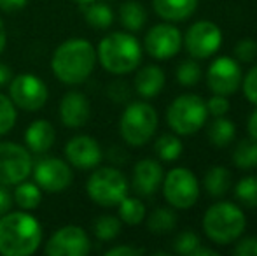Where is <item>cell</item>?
Segmentation results:
<instances>
[{
    "label": "cell",
    "instance_id": "8d00e7d4",
    "mask_svg": "<svg viewBox=\"0 0 257 256\" xmlns=\"http://www.w3.org/2000/svg\"><path fill=\"white\" fill-rule=\"evenodd\" d=\"M206 111L208 114H212L213 118H219V116H226L229 113V100L222 95H215L210 100H206Z\"/></svg>",
    "mask_w": 257,
    "mask_h": 256
},
{
    "label": "cell",
    "instance_id": "f546056e",
    "mask_svg": "<svg viewBox=\"0 0 257 256\" xmlns=\"http://www.w3.org/2000/svg\"><path fill=\"white\" fill-rule=\"evenodd\" d=\"M154 151L158 154L159 160L163 161H175L179 160V156L182 154L184 146L180 142L179 137L170 135V133H165V135L158 137L154 144Z\"/></svg>",
    "mask_w": 257,
    "mask_h": 256
},
{
    "label": "cell",
    "instance_id": "d4e9b609",
    "mask_svg": "<svg viewBox=\"0 0 257 256\" xmlns=\"http://www.w3.org/2000/svg\"><path fill=\"white\" fill-rule=\"evenodd\" d=\"M231 172L226 167H212L205 176V190L212 197H224L229 192Z\"/></svg>",
    "mask_w": 257,
    "mask_h": 256
},
{
    "label": "cell",
    "instance_id": "7dc6e473",
    "mask_svg": "<svg viewBox=\"0 0 257 256\" xmlns=\"http://www.w3.org/2000/svg\"><path fill=\"white\" fill-rule=\"evenodd\" d=\"M6 42H7V34H6V25H4L2 18H0V53L4 51L6 48Z\"/></svg>",
    "mask_w": 257,
    "mask_h": 256
},
{
    "label": "cell",
    "instance_id": "e575fe53",
    "mask_svg": "<svg viewBox=\"0 0 257 256\" xmlns=\"http://www.w3.org/2000/svg\"><path fill=\"white\" fill-rule=\"evenodd\" d=\"M200 244H201L200 237H198L194 232H191V230H186V232H180L179 235L173 239L172 249H173V253L191 256L193 254V251L196 249Z\"/></svg>",
    "mask_w": 257,
    "mask_h": 256
},
{
    "label": "cell",
    "instance_id": "30bf717a",
    "mask_svg": "<svg viewBox=\"0 0 257 256\" xmlns=\"http://www.w3.org/2000/svg\"><path fill=\"white\" fill-rule=\"evenodd\" d=\"M34 163L27 147L14 142H0V185L13 186L25 181Z\"/></svg>",
    "mask_w": 257,
    "mask_h": 256
},
{
    "label": "cell",
    "instance_id": "f35d334b",
    "mask_svg": "<svg viewBox=\"0 0 257 256\" xmlns=\"http://www.w3.org/2000/svg\"><path fill=\"white\" fill-rule=\"evenodd\" d=\"M234 256H257V237H245L233 247Z\"/></svg>",
    "mask_w": 257,
    "mask_h": 256
},
{
    "label": "cell",
    "instance_id": "1f68e13d",
    "mask_svg": "<svg viewBox=\"0 0 257 256\" xmlns=\"http://www.w3.org/2000/svg\"><path fill=\"white\" fill-rule=\"evenodd\" d=\"M234 195L247 207H257V176H247L240 179L234 188Z\"/></svg>",
    "mask_w": 257,
    "mask_h": 256
},
{
    "label": "cell",
    "instance_id": "6da1fadb",
    "mask_svg": "<svg viewBox=\"0 0 257 256\" xmlns=\"http://www.w3.org/2000/svg\"><path fill=\"white\" fill-rule=\"evenodd\" d=\"M96 65V51L86 39H68L53 53L51 68L65 84H81L91 75Z\"/></svg>",
    "mask_w": 257,
    "mask_h": 256
},
{
    "label": "cell",
    "instance_id": "484cf974",
    "mask_svg": "<svg viewBox=\"0 0 257 256\" xmlns=\"http://www.w3.org/2000/svg\"><path fill=\"white\" fill-rule=\"evenodd\" d=\"M84 9V20L91 25L93 28H108L114 23V13L107 4H98V2H89L82 4Z\"/></svg>",
    "mask_w": 257,
    "mask_h": 256
},
{
    "label": "cell",
    "instance_id": "603a6c76",
    "mask_svg": "<svg viewBox=\"0 0 257 256\" xmlns=\"http://www.w3.org/2000/svg\"><path fill=\"white\" fill-rule=\"evenodd\" d=\"M234 135H236V125L224 116L215 118L208 128V139L215 147H227L234 140Z\"/></svg>",
    "mask_w": 257,
    "mask_h": 256
},
{
    "label": "cell",
    "instance_id": "836d02e7",
    "mask_svg": "<svg viewBox=\"0 0 257 256\" xmlns=\"http://www.w3.org/2000/svg\"><path fill=\"white\" fill-rule=\"evenodd\" d=\"M16 125V106L9 97L0 93V135L9 133Z\"/></svg>",
    "mask_w": 257,
    "mask_h": 256
},
{
    "label": "cell",
    "instance_id": "9a60e30c",
    "mask_svg": "<svg viewBox=\"0 0 257 256\" xmlns=\"http://www.w3.org/2000/svg\"><path fill=\"white\" fill-rule=\"evenodd\" d=\"M144 48L156 60L173 58L182 49V34L170 23L156 25L146 34Z\"/></svg>",
    "mask_w": 257,
    "mask_h": 256
},
{
    "label": "cell",
    "instance_id": "7c38bea8",
    "mask_svg": "<svg viewBox=\"0 0 257 256\" xmlns=\"http://www.w3.org/2000/svg\"><path fill=\"white\" fill-rule=\"evenodd\" d=\"M32 168H34V179L37 186L49 193L65 192L74 181L70 165L56 156L41 158Z\"/></svg>",
    "mask_w": 257,
    "mask_h": 256
},
{
    "label": "cell",
    "instance_id": "c3c4849f",
    "mask_svg": "<svg viewBox=\"0 0 257 256\" xmlns=\"http://www.w3.org/2000/svg\"><path fill=\"white\" fill-rule=\"evenodd\" d=\"M77 4H89V2H95V0H74Z\"/></svg>",
    "mask_w": 257,
    "mask_h": 256
},
{
    "label": "cell",
    "instance_id": "8992f818",
    "mask_svg": "<svg viewBox=\"0 0 257 256\" xmlns=\"http://www.w3.org/2000/svg\"><path fill=\"white\" fill-rule=\"evenodd\" d=\"M158 130V113L147 102H132L119 121V132L126 144L140 147L147 144Z\"/></svg>",
    "mask_w": 257,
    "mask_h": 256
},
{
    "label": "cell",
    "instance_id": "ac0fdd59",
    "mask_svg": "<svg viewBox=\"0 0 257 256\" xmlns=\"http://www.w3.org/2000/svg\"><path fill=\"white\" fill-rule=\"evenodd\" d=\"M133 190L139 195L149 197L156 193L163 183V167L159 161L144 158L133 168Z\"/></svg>",
    "mask_w": 257,
    "mask_h": 256
},
{
    "label": "cell",
    "instance_id": "cb8c5ba5",
    "mask_svg": "<svg viewBox=\"0 0 257 256\" xmlns=\"http://www.w3.org/2000/svg\"><path fill=\"white\" fill-rule=\"evenodd\" d=\"M177 225V214L175 211L168 207H158L154 209L149 214V219H147V230L151 233H156V235H165V233H170Z\"/></svg>",
    "mask_w": 257,
    "mask_h": 256
},
{
    "label": "cell",
    "instance_id": "d590c367",
    "mask_svg": "<svg viewBox=\"0 0 257 256\" xmlns=\"http://www.w3.org/2000/svg\"><path fill=\"white\" fill-rule=\"evenodd\" d=\"M234 56L240 62L250 63L257 58V42L254 39H241L234 46Z\"/></svg>",
    "mask_w": 257,
    "mask_h": 256
},
{
    "label": "cell",
    "instance_id": "ba28073f",
    "mask_svg": "<svg viewBox=\"0 0 257 256\" xmlns=\"http://www.w3.org/2000/svg\"><path fill=\"white\" fill-rule=\"evenodd\" d=\"M163 195L172 207L189 209L200 198V183L189 168H172L163 179Z\"/></svg>",
    "mask_w": 257,
    "mask_h": 256
},
{
    "label": "cell",
    "instance_id": "ab89813d",
    "mask_svg": "<svg viewBox=\"0 0 257 256\" xmlns=\"http://www.w3.org/2000/svg\"><path fill=\"white\" fill-rule=\"evenodd\" d=\"M108 95H110V99L115 100V102H119V104L124 102L130 97L128 84H126V82H114V84H110V88H108Z\"/></svg>",
    "mask_w": 257,
    "mask_h": 256
},
{
    "label": "cell",
    "instance_id": "4fadbf2b",
    "mask_svg": "<svg viewBox=\"0 0 257 256\" xmlns=\"http://www.w3.org/2000/svg\"><path fill=\"white\" fill-rule=\"evenodd\" d=\"M241 81H243V75H241L240 63L229 56L215 58L206 70V84L215 95H233L241 86Z\"/></svg>",
    "mask_w": 257,
    "mask_h": 256
},
{
    "label": "cell",
    "instance_id": "3957f363",
    "mask_svg": "<svg viewBox=\"0 0 257 256\" xmlns=\"http://www.w3.org/2000/svg\"><path fill=\"white\" fill-rule=\"evenodd\" d=\"M96 56L102 67L110 74H128L140 65L142 46L135 35L114 32L100 41Z\"/></svg>",
    "mask_w": 257,
    "mask_h": 256
},
{
    "label": "cell",
    "instance_id": "f6af8a7d",
    "mask_svg": "<svg viewBox=\"0 0 257 256\" xmlns=\"http://www.w3.org/2000/svg\"><path fill=\"white\" fill-rule=\"evenodd\" d=\"M248 133L254 140H257V111L252 113V116L248 118Z\"/></svg>",
    "mask_w": 257,
    "mask_h": 256
},
{
    "label": "cell",
    "instance_id": "ffe728a7",
    "mask_svg": "<svg viewBox=\"0 0 257 256\" xmlns=\"http://www.w3.org/2000/svg\"><path fill=\"white\" fill-rule=\"evenodd\" d=\"M153 7L165 21H186L196 11L198 0H153Z\"/></svg>",
    "mask_w": 257,
    "mask_h": 256
},
{
    "label": "cell",
    "instance_id": "2e32d148",
    "mask_svg": "<svg viewBox=\"0 0 257 256\" xmlns=\"http://www.w3.org/2000/svg\"><path fill=\"white\" fill-rule=\"evenodd\" d=\"M65 156L68 163H72L75 168H95L100 165L103 154L98 140L89 135H75L65 146Z\"/></svg>",
    "mask_w": 257,
    "mask_h": 256
},
{
    "label": "cell",
    "instance_id": "ee69618b",
    "mask_svg": "<svg viewBox=\"0 0 257 256\" xmlns=\"http://www.w3.org/2000/svg\"><path fill=\"white\" fill-rule=\"evenodd\" d=\"M11 79H13V72H11V68L7 67L6 63H0V86L9 84Z\"/></svg>",
    "mask_w": 257,
    "mask_h": 256
},
{
    "label": "cell",
    "instance_id": "44dd1931",
    "mask_svg": "<svg viewBox=\"0 0 257 256\" xmlns=\"http://www.w3.org/2000/svg\"><path fill=\"white\" fill-rule=\"evenodd\" d=\"M165 72L159 68L158 65H147L142 70H139L135 77V90L140 97L144 99H153V97L159 95L165 86Z\"/></svg>",
    "mask_w": 257,
    "mask_h": 256
},
{
    "label": "cell",
    "instance_id": "52a82bcc",
    "mask_svg": "<svg viewBox=\"0 0 257 256\" xmlns=\"http://www.w3.org/2000/svg\"><path fill=\"white\" fill-rule=\"evenodd\" d=\"M86 192L95 204L102 207H114L128 195V181L117 168L102 167L89 176Z\"/></svg>",
    "mask_w": 257,
    "mask_h": 256
},
{
    "label": "cell",
    "instance_id": "b9f144b4",
    "mask_svg": "<svg viewBox=\"0 0 257 256\" xmlns=\"http://www.w3.org/2000/svg\"><path fill=\"white\" fill-rule=\"evenodd\" d=\"M11 205H13V195L7 192L6 186L0 185V216H4L6 212H9Z\"/></svg>",
    "mask_w": 257,
    "mask_h": 256
},
{
    "label": "cell",
    "instance_id": "74e56055",
    "mask_svg": "<svg viewBox=\"0 0 257 256\" xmlns=\"http://www.w3.org/2000/svg\"><path fill=\"white\" fill-rule=\"evenodd\" d=\"M243 93L250 104L257 107V65L247 72L243 79Z\"/></svg>",
    "mask_w": 257,
    "mask_h": 256
},
{
    "label": "cell",
    "instance_id": "bcb514c9",
    "mask_svg": "<svg viewBox=\"0 0 257 256\" xmlns=\"http://www.w3.org/2000/svg\"><path fill=\"white\" fill-rule=\"evenodd\" d=\"M191 256H217V253L213 249H210V247H203L200 244V246L193 251V254H191Z\"/></svg>",
    "mask_w": 257,
    "mask_h": 256
},
{
    "label": "cell",
    "instance_id": "9c48e42d",
    "mask_svg": "<svg viewBox=\"0 0 257 256\" xmlns=\"http://www.w3.org/2000/svg\"><path fill=\"white\" fill-rule=\"evenodd\" d=\"M48 86L41 77L35 74H18L9 82V99L20 109L25 111H39L48 102Z\"/></svg>",
    "mask_w": 257,
    "mask_h": 256
},
{
    "label": "cell",
    "instance_id": "277c9868",
    "mask_svg": "<svg viewBox=\"0 0 257 256\" xmlns=\"http://www.w3.org/2000/svg\"><path fill=\"white\" fill-rule=\"evenodd\" d=\"M247 226V218L236 204L217 202L206 209L203 230L212 242L226 246L238 239Z\"/></svg>",
    "mask_w": 257,
    "mask_h": 256
},
{
    "label": "cell",
    "instance_id": "83f0119b",
    "mask_svg": "<svg viewBox=\"0 0 257 256\" xmlns=\"http://www.w3.org/2000/svg\"><path fill=\"white\" fill-rule=\"evenodd\" d=\"M233 163L243 170L257 167V140L252 137L240 140L233 151Z\"/></svg>",
    "mask_w": 257,
    "mask_h": 256
},
{
    "label": "cell",
    "instance_id": "d6986e66",
    "mask_svg": "<svg viewBox=\"0 0 257 256\" xmlns=\"http://www.w3.org/2000/svg\"><path fill=\"white\" fill-rule=\"evenodd\" d=\"M54 140H56V132L48 120H35L34 123L28 125L25 132V144L32 153H46L53 147Z\"/></svg>",
    "mask_w": 257,
    "mask_h": 256
},
{
    "label": "cell",
    "instance_id": "7402d4cb",
    "mask_svg": "<svg viewBox=\"0 0 257 256\" xmlns=\"http://www.w3.org/2000/svg\"><path fill=\"white\" fill-rule=\"evenodd\" d=\"M119 20H121L122 27L130 32H139L144 28L147 21L146 7L139 2V0H128L121 6L119 9Z\"/></svg>",
    "mask_w": 257,
    "mask_h": 256
},
{
    "label": "cell",
    "instance_id": "5b68a950",
    "mask_svg": "<svg viewBox=\"0 0 257 256\" xmlns=\"http://www.w3.org/2000/svg\"><path fill=\"white\" fill-rule=\"evenodd\" d=\"M206 118H208L206 102L194 93H184V95L177 97L166 111L168 127L177 135H193V133L200 132Z\"/></svg>",
    "mask_w": 257,
    "mask_h": 256
},
{
    "label": "cell",
    "instance_id": "f1b7e54d",
    "mask_svg": "<svg viewBox=\"0 0 257 256\" xmlns=\"http://www.w3.org/2000/svg\"><path fill=\"white\" fill-rule=\"evenodd\" d=\"M119 207V219L128 225H140L146 219V205L139 200L126 195L117 204Z\"/></svg>",
    "mask_w": 257,
    "mask_h": 256
},
{
    "label": "cell",
    "instance_id": "8fae6325",
    "mask_svg": "<svg viewBox=\"0 0 257 256\" xmlns=\"http://www.w3.org/2000/svg\"><path fill=\"white\" fill-rule=\"evenodd\" d=\"M182 42L186 51L194 60H203L219 51L222 44V32L212 21H196L186 32Z\"/></svg>",
    "mask_w": 257,
    "mask_h": 256
},
{
    "label": "cell",
    "instance_id": "60d3db41",
    "mask_svg": "<svg viewBox=\"0 0 257 256\" xmlns=\"http://www.w3.org/2000/svg\"><path fill=\"white\" fill-rule=\"evenodd\" d=\"M140 254H146V249L133 247V246H115L105 253V256H140Z\"/></svg>",
    "mask_w": 257,
    "mask_h": 256
},
{
    "label": "cell",
    "instance_id": "4316f807",
    "mask_svg": "<svg viewBox=\"0 0 257 256\" xmlns=\"http://www.w3.org/2000/svg\"><path fill=\"white\" fill-rule=\"evenodd\" d=\"M14 200L20 205L21 209H27V211H32V209H37L42 202V190L37 186V183H27L21 181L18 183L16 192H14Z\"/></svg>",
    "mask_w": 257,
    "mask_h": 256
},
{
    "label": "cell",
    "instance_id": "5bb4252c",
    "mask_svg": "<svg viewBox=\"0 0 257 256\" xmlns=\"http://www.w3.org/2000/svg\"><path fill=\"white\" fill-rule=\"evenodd\" d=\"M44 251L49 256H86L91 251V242L81 226L68 225L53 233Z\"/></svg>",
    "mask_w": 257,
    "mask_h": 256
},
{
    "label": "cell",
    "instance_id": "d6a6232c",
    "mask_svg": "<svg viewBox=\"0 0 257 256\" xmlns=\"http://www.w3.org/2000/svg\"><path fill=\"white\" fill-rule=\"evenodd\" d=\"M177 81L182 86H194L200 82L201 79V67L196 60H186L179 65L175 74Z\"/></svg>",
    "mask_w": 257,
    "mask_h": 256
},
{
    "label": "cell",
    "instance_id": "e0dca14e",
    "mask_svg": "<svg viewBox=\"0 0 257 256\" xmlns=\"http://www.w3.org/2000/svg\"><path fill=\"white\" fill-rule=\"evenodd\" d=\"M91 106L84 93L68 92L60 102V118L65 127L81 128L89 121Z\"/></svg>",
    "mask_w": 257,
    "mask_h": 256
},
{
    "label": "cell",
    "instance_id": "7a4b0ae2",
    "mask_svg": "<svg viewBox=\"0 0 257 256\" xmlns=\"http://www.w3.org/2000/svg\"><path fill=\"white\" fill-rule=\"evenodd\" d=\"M42 242L41 223L32 214L6 212L0 216V254L28 256L34 254Z\"/></svg>",
    "mask_w": 257,
    "mask_h": 256
},
{
    "label": "cell",
    "instance_id": "7bdbcfd3",
    "mask_svg": "<svg viewBox=\"0 0 257 256\" xmlns=\"http://www.w3.org/2000/svg\"><path fill=\"white\" fill-rule=\"evenodd\" d=\"M27 2L28 0H0V9L6 13H14V11L23 9Z\"/></svg>",
    "mask_w": 257,
    "mask_h": 256
},
{
    "label": "cell",
    "instance_id": "4dcf8cb0",
    "mask_svg": "<svg viewBox=\"0 0 257 256\" xmlns=\"http://www.w3.org/2000/svg\"><path fill=\"white\" fill-rule=\"evenodd\" d=\"M93 232L100 240H114L121 233V219L115 216H100L93 225Z\"/></svg>",
    "mask_w": 257,
    "mask_h": 256
}]
</instances>
